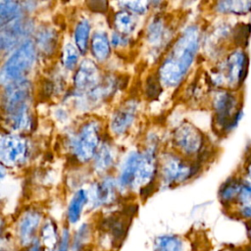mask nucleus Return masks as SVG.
<instances>
[{"label":"nucleus","instance_id":"f257e3e1","mask_svg":"<svg viewBox=\"0 0 251 251\" xmlns=\"http://www.w3.org/2000/svg\"><path fill=\"white\" fill-rule=\"evenodd\" d=\"M201 38L197 24L186 25L175 38L156 71L163 87L176 88L186 79L199 53Z\"/></svg>","mask_w":251,"mask_h":251},{"label":"nucleus","instance_id":"f03ea898","mask_svg":"<svg viewBox=\"0 0 251 251\" xmlns=\"http://www.w3.org/2000/svg\"><path fill=\"white\" fill-rule=\"evenodd\" d=\"M103 125L97 118L82 122L67 140L68 150L74 160L83 165L91 163L103 142Z\"/></svg>","mask_w":251,"mask_h":251},{"label":"nucleus","instance_id":"7ed1b4c3","mask_svg":"<svg viewBox=\"0 0 251 251\" xmlns=\"http://www.w3.org/2000/svg\"><path fill=\"white\" fill-rule=\"evenodd\" d=\"M200 170V162L186 159L174 150L163 151L159 154L158 185L170 188L185 183L196 176Z\"/></svg>","mask_w":251,"mask_h":251},{"label":"nucleus","instance_id":"20e7f679","mask_svg":"<svg viewBox=\"0 0 251 251\" xmlns=\"http://www.w3.org/2000/svg\"><path fill=\"white\" fill-rule=\"evenodd\" d=\"M248 70V55L237 47L231 50L212 71L209 79L217 89L237 90L245 80Z\"/></svg>","mask_w":251,"mask_h":251},{"label":"nucleus","instance_id":"39448f33","mask_svg":"<svg viewBox=\"0 0 251 251\" xmlns=\"http://www.w3.org/2000/svg\"><path fill=\"white\" fill-rule=\"evenodd\" d=\"M39 58L33 39H27L6 56L0 72L1 84L26 79L34 70Z\"/></svg>","mask_w":251,"mask_h":251},{"label":"nucleus","instance_id":"423d86ee","mask_svg":"<svg viewBox=\"0 0 251 251\" xmlns=\"http://www.w3.org/2000/svg\"><path fill=\"white\" fill-rule=\"evenodd\" d=\"M215 126L223 132L232 131L243 116L239 97L235 90L217 89L211 100Z\"/></svg>","mask_w":251,"mask_h":251},{"label":"nucleus","instance_id":"0eeeda50","mask_svg":"<svg viewBox=\"0 0 251 251\" xmlns=\"http://www.w3.org/2000/svg\"><path fill=\"white\" fill-rule=\"evenodd\" d=\"M205 146L204 134L188 122L177 126L172 133V150L186 159L198 161L205 150Z\"/></svg>","mask_w":251,"mask_h":251},{"label":"nucleus","instance_id":"6e6552de","mask_svg":"<svg viewBox=\"0 0 251 251\" xmlns=\"http://www.w3.org/2000/svg\"><path fill=\"white\" fill-rule=\"evenodd\" d=\"M31 156V143L25 134L4 131L0 138L1 165L19 168L25 165Z\"/></svg>","mask_w":251,"mask_h":251},{"label":"nucleus","instance_id":"1a4fd4ad","mask_svg":"<svg viewBox=\"0 0 251 251\" xmlns=\"http://www.w3.org/2000/svg\"><path fill=\"white\" fill-rule=\"evenodd\" d=\"M45 218L37 207L25 208L15 223V240L19 248L25 247L38 240L39 230Z\"/></svg>","mask_w":251,"mask_h":251},{"label":"nucleus","instance_id":"9d476101","mask_svg":"<svg viewBox=\"0 0 251 251\" xmlns=\"http://www.w3.org/2000/svg\"><path fill=\"white\" fill-rule=\"evenodd\" d=\"M35 30L36 29L33 21L26 16H24L7 25H1V52L3 54L9 55L23 42H25L27 39H30V36L34 34Z\"/></svg>","mask_w":251,"mask_h":251},{"label":"nucleus","instance_id":"9b49d317","mask_svg":"<svg viewBox=\"0 0 251 251\" xmlns=\"http://www.w3.org/2000/svg\"><path fill=\"white\" fill-rule=\"evenodd\" d=\"M88 191V206L92 210L110 207L114 205L121 192L117 177L107 175L101 176V179L93 182Z\"/></svg>","mask_w":251,"mask_h":251},{"label":"nucleus","instance_id":"f8f14e48","mask_svg":"<svg viewBox=\"0 0 251 251\" xmlns=\"http://www.w3.org/2000/svg\"><path fill=\"white\" fill-rule=\"evenodd\" d=\"M33 94L32 82L26 78L2 86V115L8 114L22 106L31 104Z\"/></svg>","mask_w":251,"mask_h":251},{"label":"nucleus","instance_id":"ddd939ff","mask_svg":"<svg viewBox=\"0 0 251 251\" xmlns=\"http://www.w3.org/2000/svg\"><path fill=\"white\" fill-rule=\"evenodd\" d=\"M139 112V102L136 98L124 100L112 113L109 121V131L114 136H123L134 125Z\"/></svg>","mask_w":251,"mask_h":251},{"label":"nucleus","instance_id":"4468645a","mask_svg":"<svg viewBox=\"0 0 251 251\" xmlns=\"http://www.w3.org/2000/svg\"><path fill=\"white\" fill-rule=\"evenodd\" d=\"M104 75L99 64L93 59L84 58L80 61L73 75V91L76 94L89 92L100 84Z\"/></svg>","mask_w":251,"mask_h":251},{"label":"nucleus","instance_id":"2eb2a0df","mask_svg":"<svg viewBox=\"0 0 251 251\" xmlns=\"http://www.w3.org/2000/svg\"><path fill=\"white\" fill-rule=\"evenodd\" d=\"M173 38L172 26L164 15L158 13L148 21L145 29V40L152 49L170 47L175 40Z\"/></svg>","mask_w":251,"mask_h":251},{"label":"nucleus","instance_id":"dca6fc26","mask_svg":"<svg viewBox=\"0 0 251 251\" xmlns=\"http://www.w3.org/2000/svg\"><path fill=\"white\" fill-rule=\"evenodd\" d=\"M3 126L6 131L27 134L34 128V116L31 104L22 106L8 114L2 115Z\"/></svg>","mask_w":251,"mask_h":251},{"label":"nucleus","instance_id":"f3484780","mask_svg":"<svg viewBox=\"0 0 251 251\" xmlns=\"http://www.w3.org/2000/svg\"><path fill=\"white\" fill-rule=\"evenodd\" d=\"M33 41L39 56L50 58L53 57L59 49L60 35L54 26L41 25L34 32Z\"/></svg>","mask_w":251,"mask_h":251},{"label":"nucleus","instance_id":"a211bd4d","mask_svg":"<svg viewBox=\"0 0 251 251\" xmlns=\"http://www.w3.org/2000/svg\"><path fill=\"white\" fill-rule=\"evenodd\" d=\"M140 152L141 150L137 149L129 151L121 165L117 180L122 193L134 190Z\"/></svg>","mask_w":251,"mask_h":251},{"label":"nucleus","instance_id":"6ab92c4d","mask_svg":"<svg viewBox=\"0 0 251 251\" xmlns=\"http://www.w3.org/2000/svg\"><path fill=\"white\" fill-rule=\"evenodd\" d=\"M116 164V152L113 144L106 139H103L101 146L96 152L93 160L91 161V167L100 176L109 175V172Z\"/></svg>","mask_w":251,"mask_h":251},{"label":"nucleus","instance_id":"aec40b11","mask_svg":"<svg viewBox=\"0 0 251 251\" xmlns=\"http://www.w3.org/2000/svg\"><path fill=\"white\" fill-rule=\"evenodd\" d=\"M127 225L126 214L122 213L113 214L104 220L103 228L109 245L112 247L119 246V242L123 240L126 232Z\"/></svg>","mask_w":251,"mask_h":251},{"label":"nucleus","instance_id":"412c9836","mask_svg":"<svg viewBox=\"0 0 251 251\" xmlns=\"http://www.w3.org/2000/svg\"><path fill=\"white\" fill-rule=\"evenodd\" d=\"M112 44L110 35L102 29L95 30L92 33L89 52L92 56V59L98 64H104L107 62L112 55Z\"/></svg>","mask_w":251,"mask_h":251},{"label":"nucleus","instance_id":"4be33fe9","mask_svg":"<svg viewBox=\"0 0 251 251\" xmlns=\"http://www.w3.org/2000/svg\"><path fill=\"white\" fill-rule=\"evenodd\" d=\"M88 191L84 188H78L72 195L66 210V222L69 226L77 225L80 222L83 211L88 206Z\"/></svg>","mask_w":251,"mask_h":251},{"label":"nucleus","instance_id":"5701e85b","mask_svg":"<svg viewBox=\"0 0 251 251\" xmlns=\"http://www.w3.org/2000/svg\"><path fill=\"white\" fill-rule=\"evenodd\" d=\"M61 231L56 221L45 218L38 234V242L43 251H54L61 239Z\"/></svg>","mask_w":251,"mask_h":251},{"label":"nucleus","instance_id":"b1692460","mask_svg":"<svg viewBox=\"0 0 251 251\" xmlns=\"http://www.w3.org/2000/svg\"><path fill=\"white\" fill-rule=\"evenodd\" d=\"M91 36V23L89 19L86 17L79 18L74 25L73 43L78 49L81 56H85L89 51Z\"/></svg>","mask_w":251,"mask_h":251},{"label":"nucleus","instance_id":"393cba45","mask_svg":"<svg viewBox=\"0 0 251 251\" xmlns=\"http://www.w3.org/2000/svg\"><path fill=\"white\" fill-rule=\"evenodd\" d=\"M242 177L231 176L225 180L219 188L218 196L221 204L227 210L231 211L237 202Z\"/></svg>","mask_w":251,"mask_h":251},{"label":"nucleus","instance_id":"a878e982","mask_svg":"<svg viewBox=\"0 0 251 251\" xmlns=\"http://www.w3.org/2000/svg\"><path fill=\"white\" fill-rule=\"evenodd\" d=\"M94 242V226L90 223L80 224L71 239V251H90Z\"/></svg>","mask_w":251,"mask_h":251},{"label":"nucleus","instance_id":"bb28decb","mask_svg":"<svg viewBox=\"0 0 251 251\" xmlns=\"http://www.w3.org/2000/svg\"><path fill=\"white\" fill-rule=\"evenodd\" d=\"M135 15L125 9L117 10L112 16V26L114 31L130 36L136 29L137 21Z\"/></svg>","mask_w":251,"mask_h":251},{"label":"nucleus","instance_id":"cd10ccee","mask_svg":"<svg viewBox=\"0 0 251 251\" xmlns=\"http://www.w3.org/2000/svg\"><path fill=\"white\" fill-rule=\"evenodd\" d=\"M214 11L221 15L243 16L251 13V1L227 0L214 3Z\"/></svg>","mask_w":251,"mask_h":251},{"label":"nucleus","instance_id":"c85d7f7f","mask_svg":"<svg viewBox=\"0 0 251 251\" xmlns=\"http://www.w3.org/2000/svg\"><path fill=\"white\" fill-rule=\"evenodd\" d=\"M80 52L72 42L65 43L59 51L60 64L66 71H75L80 63Z\"/></svg>","mask_w":251,"mask_h":251},{"label":"nucleus","instance_id":"c756f323","mask_svg":"<svg viewBox=\"0 0 251 251\" xmlns=\"http://www.w3.org/2000/svg\"><path fill=\"white\" fill-rule=\"evenodd\" d=\"M22 3L18 1H0V25H4L25 16Z\"/></svg>","mask_w":251,"mask_h":251},{"label":"nucleus","instance_id":"7c9ffc66","mask_svg":"<svg viewBox=\"0 0 251 251\" xmlns=\"http://www.w3.org/2000/svg\"><path fill=\"white\" fill-rule=\"evenodd\" d=\"M154 251H184L183 239L176 234H161L154 241Z\"/></svg>","mask_w":251,"mask_h":251},{"label":"nucleus","instance_id":"2f4dec72","mask_svg":"<svg viewBox=\"0 0 251 251\" xmlns=\"http://www.w3.org/2000/svg\"><path fill=\"white\" fill-rule=\"evenodd\" d=\"M143 89H144V95L148 99H156L162 93L163 85H162L156 72L154 74L149 75L146 77Z\"/></svg>","mask_w":251,"mask_h":251},{"label":"nucleus","instance_id":"473e14b6","mask_svg":"<svg viewBox=\"0 0 251 251\" xmlns=\"http://www.w3.org/2000/svg\"><path fill=\"white\" fill-rule=\"evenodd\" d=\"M117 4L120 9L127 10L135 16H143L151 8L150 1H122Z\"/></svg>","mask_w":251,"mask_h":251},{"label":"nucleus","instance_id":"72a5a7b5","mask_svg":"<svg viewBox=\"0 0 251 251\" xmlns=\"http://www.w3.org/2000/svg\"><path fill=\"white\" fill-rule=\"evenodd\" d=\"M236 206H251V180L242 177Z\"/></svg>","mask_w":251,"mask_h":251},{"label":"nucleus","instance_id":"f704fd0d","mask_svg":"<svg viewBox=\"0 0 251 251\" xmlns=\"http://www.w3.org/2000/svg\"><path fill=\"white\" fill-rule=\"evenodd\" d=\"M110 39H111L112 47L115 49H126L129 47L132 42V39L130 36L122 34L114 30L110 35Z\"/></svg>","mask_w":251,"mask_h":251},{"label":"nucleus","instance_id":"c9c22d12","mask_svg":"<svg viewBox=\"0 0 251 251\" xmlns=\"http://www.w3.org/2000/svg\"><path fill=\"white\" fill-rule=\"evenodd\" d=\"M61 239L54 251H71V239L72 233L68 226H65L61 229Z\"/></svg>","mask_w":251,"mask_h":251},{"label":"nucleus","instance_id":"e433bc0d","mask_svg":"<svg viewBox=\"0 0 251 251\" xmlns=\"http://www.w3.org/2000/svg\"><path fill=\"white\" fill-rule=\"evenodd\" d=\"M230 212L234 217L245 224L251 223V206H236Z\"/></svg>","mask_w":251,"mask_h":251},{"label":"nucleus","instance_id":"4c0bfd02","mask_svg":"<svg viewBox=\"0 0 251 251\" xmlns=\"http://www.w3.org/2000/svg\"><path fill=\"white\" fill-rule=\"evenodd\" d=\"M85 5H86L87 9H89L93 13H100V14H105L106 12H108V10L110 8L109 2L101 1V0L87 1V2H85Z\"/></svg>","mask_w":251,"mask_h":251},{"label":"nucleus","instance_id":"58836bf2","mask_svg":"<svg viewBox=\"0 0 251 251\" xmlns=\"http://www.w3.org/2000/svg\"><path fill=\"white\" fill-rule=\"evenodd\" d=\"M19 251H43L38 240L25 246V247H23V248H19Z\"/></svg>","mask_w":251,"mask_h":251},{"label":"nucleus","instance_id":"ea45409f","mask_svg":"<svg viewBox=\"0 0 251 251\" xmlns=\"http://www.w3.org/2000/svg\"><path fill=\"white\" fill-rule=\"evenodd\" d=\"M246 236L247 243L245 244L244 248L246 251H251V223L246 224Z\"/></svg>","mask_w":251,"mask_h":251},{"label":"nucleus","instance_id":"a19ab883","mask_svg":"<svg viewBox=\"0 0 251 251\" xmlns=\"http://www.w3.org/2000/svg\"><path fill=\"white\" fill-rule=\"evenodd\" d=\"M244 175H245V178L251 180V158L247 161L246 165H245V168H244Z\"/></svg>","mask_w":251,"mask_h":251},{"label":"nucleus","instance_id":"79ce46f5","mask_svg":"<svg viewBox=\"0 0 251 251\" xmlns=\"http://www.w3.org/2000/svg\"><path fill=\"white\" fill-rule=\"evenodd\" d=\"M219 251H238V247H230V246H226V247H223V248H221Z\"/></svg>","mask_w":251,"mask_h":251},{"label":"nucleus","instance_id":"37998d69","mask_svg":"<svg viewBox=\"0 0 251 251\" xmlns=\"http://www.w3.org/2000/svg\"><path fill=\"white\" fill-rule=\"evenodd\" d=\"M238 251H246V250H245L244 247H239V248H238Z\"/></svg>","mask_w":251,"mask_h":251}]
</instances>
